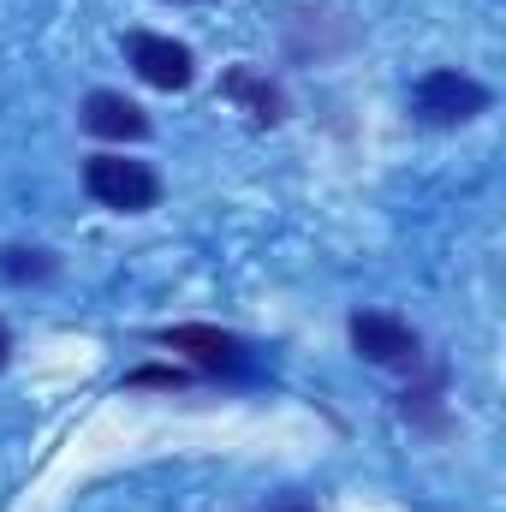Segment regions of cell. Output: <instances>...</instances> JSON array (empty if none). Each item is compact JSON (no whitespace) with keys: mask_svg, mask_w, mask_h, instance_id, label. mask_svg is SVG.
Segmentation results:
<instances>
[{"mask_svg":"<svg viewBox=\"0 0 506 512\" xmlns=\"http://www.w3.org/2000/svg\"><path fill=\"white\" fill-rule=\"evenodd\" d=\"M411 108L423 126H471L477 114H489V90L465 72H429V78H417Z\"/></svg>","mask_w":506,"mask_h":512,"instance_id":"obj_2","label":"cell"},{"mask_svg":"<svg viewBox=\"0 0 506 512\" xmlns=\"http://www.w3.org/2000/svg\"><path fill=\"white\" fill-rule=\"evenodd\" d=\"M0 274H6L12 286H24V280H48V274H54V256L12 245V251H0Z\"/></svg>","mask_w":506,"mask_h":512,"instance_id":"obj_8","label":"cell"},{"mask_svg":"<svg viewBox=\"0 0 506 512\" xmlns=\"http://www.w3.org/2000/svg\"><path fill=\"white\" fill-rule=\"evenodd\" d=\"M6 358H12V334H6V322H0V370H6Z\"/></svg>","mask_w":506,"mask_h":512,"instance_id":"obj_10","label":"cell"},{"mask_svg":"<svg viewBox=\"0 0 506 512\" xmlns=\"http://www.w3.org/2000/svg\"><path fill=\"white\" fill-rule=\"evenodd\" d=\"M84 191H90L102 209L143 215V209H155V197H161V179H155L143 161H126V155H96V161L84 167Z\"/></svg>","mask_w":506,"mask_h":512,"instance_id":"obj_1","label":"cell"},{"mask_svg":"<svg viewBox=\"0 0 506 512\" xmlns=\"http://www.w3.org/2000/svg\"><path fill=\"white\" fill-rule=\"evenodd\" d=\"M131 66H137V78L143 84H155V90H191V78H197V60H191V48L185 42H173V36H131L126 42Z\"/></svg>","mask_w":506,"mask_h":512,"instance_id":"obj_5","label":"cell"},{"mask_svg":"<svg viewBox=\"0 0 506 512\" xmlns=\"http://www.w3.org/2000/svg\"><path fill=\"white\" fill-rule=\"evenodd\" d=\"M126 382L131 387H185V376L179 370H131Z\"/></svg>","mask_w":506,"mask_h":512,"instance_id":"obj_9","label":"cell"},{"mask_svg":"<svg viewBox=\"0 0 506 512\" xmlns=\"http://www.w3.org/2000/svg\"><path fill=\"white\" fill-rule=\"evenodd\" d=\"M221 96H227V102H239V108L251 114L256 126H274V120L286 114V102H280V90H274L268 78H256L251 66H233V72L221 78Z\"/></svg>","mask_w":506,"mask_h":512,"instance_id":"obj_7","label":"cell"},{"mask_svg":"<svg viewBox=\"0 0 506 512\" xmlns=\"http://www.w3.org/2000/svg\"><path fill=\"white\" fill-rule=\"evenodd\" d=\"M352 352L376 370H417L423 358V340L417 328H405L399 316H381V310H358L352 316Z\"/></svg>","mask_w":506,"mask_h":512,"instance_id":"obj_3","label":"cell"},{"mask_svg":"<svg viewBox=\"0 0 506 512\" xmlns=\"http://www.w3.org/2000/svg\"><path fill=\"white\" fill-rule=\"evenodd\" d=\"M161 346H167V352H185V358H191L197 370H209V376H245V370H251L245 346H239L233 334L209 328V322H179V328H161Z\"/></svg>","mask_w":506,"mask_h":512,"instance_id":"obj_4","label":"cell"},{"mask_svg":"<svg viewBox=\"0 0 506 512\" xmlns=\"http://www.w3.org/2000/svg\"><path fill=\"white\" fill-rule=\"evenodd\" d=\"M84 131L137 143V137H149V114H143L137 102H126V96H114V90H96V96L84 102Z\"/></svg>","mask_w":506,"mask_h":512,"instance_id":"obj_6","label":"cell"}]
</instances>
